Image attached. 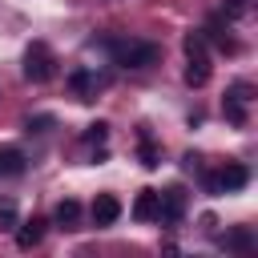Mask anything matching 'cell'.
Returning <instances> with one entry per match:
<instances>
[{
    "instance_id": "cell-14",
    "label": "cell",
    "mask_w": 258,
    "mask_h": 258,
    "mask_svg": "<svg viewBox=\"0 0 258 258\" xmlns=\"http://www.w3.org/2000/svg\"><path fill=\"white\" fill-rule=\"evenodd\" d=\"M141 165H145V169H157V165H161V149L149 141V133L141 137Z\"/></svg>"
},
{
    "instance_id": "cell-12",
    "label": "cell",
    "mask_w": 258,
    "mask_h": 258,
    "mask_svg": "<svg viewBox=\"0 0 258 258\" xmlns=\"http://www.w3.org/2000/svg\"><path fill=\"white\" fill-rule=\"evenodd\" d=\"M202 36H206V40H214V44H218V48H222V52H230V56H234V52H238V40H234V36H230V28H226V24H222V20H210V28H206V32H202Z\"/></svg>"
},
{
    "instance_id": "cell-9",
    "label": "cell",
    "mask_w": 258,
    "mask_h": 258,
    "mask_svg": "<svg viewBox=\"0 0 258 258\" xmlns=\"http://www.w3.org/2000/svg\"><path fill=\"white\" fill-rule=\"evenodd\" d=\"M40 238H44V218L16 222V246H20V250H32V246H40Z\"/></svg>"
},
{
    "instance_id": "cell-13",
    "label": "cell",
    "mask_w": 258,
    "mask_h": 258,
    "mask_svg": "<svg viewBox=\"0 0 258 258\" xmlns=\"http://www.w3.org/2000/svg\"><path fill=\"white\" fill-rule=\"evenodd\" d=\"M56 226L60 230H77V222H81V202H73V198H64L60 206H56Z\"/></svg>"
},
{
    "instance_id": "cell-3",
    "label": "cell",
    "mask_w": 258,
    "mask_h": 258,
    "mask_svg": "<svg viewBox=\"0 0 258 258\" xmlns=\"http://www.w3.org/2000/svg\"><path fill=\"white\" fill-rule=\"evenodd\" d=\"M52 73H56V56H52V48H48L44 40H32V44L24 48V81L44 85V81H52Z\"/></svg>"
},
{
    "instance_id": "cell-8",
    "label": "cell",
    "mask_w": 258,
    "mask_h": 258,
    "mask_svg": "<svg viewBox=\"0 0 258 258\" xmlns=\"http://www.w3.org/2000/svg\"><path fill=\"white\" fill-rule=\"evenodd\" d=\"M121 218V202L113 198V194H97V202H93V222L97 226H113Z\"/></svg>"
},
{
    "instance_id": "cell-11",
    "label": "cell",
    "mask_w": 258,
    "mask_h": 258,
    "mask_svg": "<svg viewBox=\"0 0 258 258\" xmlns=\"http://www.w3.org/2000/svg\"><path fill=\"white\" fill-rule=\"evenodd\" d=\"M157 194L161 189H141L133 202V218L137 222H157Z\"/></svg>"
},
{
    "instance_id": "cell-15",
    "label": "cell",
    "mask_w": 258,
    "mask_h": 258,
    "mask_svg": "<svg viewBox=\"0 0 258 258\" xmlns=\"http://www.w3.org/2000/svg\"><path fill=\"white\" fill-rule=\"evenodd\" d=\"M222 242H226L230 250H250V246H254V238H250V230H246V226H238V230H234V234H226Z\"/></svg>"
},
{
    "instance_id": "cell-6",
    "label": "cell",
    "mask_w": 258,
    "mask_h": 258,
    "mask_svg": "<svg viewBox=\"0 0 258 258\" xmlns=\"http://www.w3.org/2000/svg\"><path fill=\"white\" fill-rule=\"evenodd\" d=\"M105 85H109V77H101V73H93V69H73V73H69V93H73L77 101H93Z\"/></svg>"
},
{
    "instance_id": "cell-19",
    "label": "cell",
    "mask_w": 258,
    "mask_h": 258,
    "mask_svg": "<svg viewBox=\"0 0 258 258\" xmlns=\"http://www.w3.org/2000/svg\"><path fill=\"white\" fill-rule=\"evenodd\" d=\"M250 12V0H226V16L230 20H238V16H246Z\"/></svg>"
},
{
    "instance_id": "cell-7",
    "label": "cell",
    "mask_w": 258,
    "mask_h": 258,
    "mask_svg": "<svg viewBox=\"0 0 258 258\" xmlns=\"http://www.w3.org/2000/svg\"><path fill=\"white\" fill-rule=\"evenodd\" d=\"M185 214V189L181 185H169L165 194H157V222L161 226H177Z\"/></svg>"
},
{
    "instance_id": "cell-16",
    "label": "cell",
    "mask_w": 258,
    "mask_h": 258,
    "mask_svg": "<svg viewBox=\"0 0 258 258\" xmlns=\"http://www.w3.org/2000/svg\"><path fill=\"white\" fill-rule=\"evenodd\" d=\"M16 202L12 198H0V230H16Z\"/></svg>"
},
{
    "instance_id": "cell-18",
    "label": "cell",
    "mask_w": 258,
    "mask_h": 258,
    "mask_svg": "<svg viewBox=\"0 0 258 258\" xmlns=\"http://www.w3.org/2000/svg\"><path fill=\"white\" fill-rule=\"evenodd\" d=\"M52 125H56V121H52L48 113H40V117H28V121H24V129H28V133H48Z\"/></svg>"
},
{
    "instance_id": "cell-2",
    "label": "cell",
    "mask_w": 258,
    "mask_h": 258,
    "mask_svg": "<svg viewBox=\"0 0 258 258\" xmlns=\"http://www.w3.org/2000/svg\"><path fill=\"white\" fill-rule=\"evenodd\" d=\"M109 52H113V64L121 69H149L161 56L153 40H109Z\"/></svg>"
},
{
    "instance_id": "cell-10",
    "label": "cell",
    "mask_w": 258,
    "mask_h": 258,
    "mask_svg": "<svg viewBox=\"0 0 258 258\" xmlns=\"http://www.w3.org/2000/svg\"><path fill=\"white\" fill-rule=\"evenodd\" d=\"M28 169V157L16 145H0V177H20Z\"/></svg>"
},
{
    "instance_id": "cell-17",
    "label": "cell",
    "mask_w": 258,
    "mask_h": 258,
    "mask_svg": "<svg viewBox=\"0 0 258 258\" xmlns=\"http://www.w3.org/2000/svg\"><path fill=\"white\" fill-rule=\"evenodd\" d=\"M105 137H109V125H105V121H97V125H89V129L81 133L85 145H105Z\"/></svg>"
},
{
    "instance_id": "cell-4",
    "label": "cell",
    "mask_w": 258,
    "mask_h": 258,
    "mask_svg": "<svg viewBox=\"0 0 258 258\" xmlns=\"http://www.w3.org/2000/svg\"><path fill=\"white\" fill-rule=\"evenodd\" d=\"M246 181H250V169L238 165V161H226L218 173H206V189H210V194H234V189H242Z\"/></svg>"
},
{
    "instance_id": "cell-5",
    "label": "cell",
    "mask_w": 258,
    "mask_h": 258,
    "mask_svg": "<svg viewBox=\"0 0 258 258\" xmlns=\"http://www.w3.org/2000/svg\"><path fill=\"white\" fill-rule=\"evenodd\" d=\"M250 101H254V85H246V81L230 85V89H226V105H222V109H226V121H230V125H246V121H250V113H246Z\"/></svg>"
},
{
    "instance_id": "cell-1",
    "label": "cell",
    "mask_w": 258,
    "mask_h": 258,
    "mask_svg": "<svg viewBox=\"0 0 258 258\" xmlns=\"http://www.w3.org/2000/svg\"><path fill=\"white\" fill-rule=\"evenodd\" d=\"M181 48H185V85L189 89H202L210 81V69H214L210 64V44H206L202 32H185Z\"/></svg>"
}]
</instances>
